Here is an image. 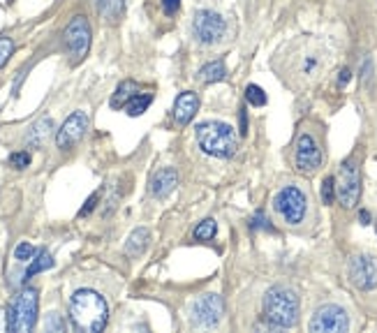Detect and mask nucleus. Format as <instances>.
I'll list each match as a JSON object with an SVG mask.
<instances>
[{"label":"nucleus","mask_w":377,"mask_h":333,"mask_svg":"<svg viewBox=\"0 0 377 333\" xmlns=\"http://www.w3.org/2000/svg\"><path fill=\"white\" fill-rule=\"evenodd\" d=\"M333 65V49L324 40L297 37L285 44L273 61L282 81L297 90L313 88Z\"/></svg>","instance_id":"f257e3e1"},{"label":"nucleus","mask_w":377,"mask_h":333,"mask_svg":"<svg viewBox=\"0 0 377 333\" xmlns=\"http://www.w3.org/2000/svg\"><path fill=\"white\" fill-rule=\"evenodd\" d=\"M70 317L74 322V327L81 331H88V333L102 331L109 317L107 301L93 289L74 291V296L70 298Z\"/></svg>","instance_id":"f03ea898"},{"label":"nucleus","mask_w":377,"mask_h":333,"mask_svg":"<svg viewBox=\"0 0 377 333\" xmlns=\"http://www.w3.org/2000/svg\"><path fill=\"white\" fill-rule=\"evenodd\" d=\"M197 144L204 153L215 155V157H234L239 148V137L229 125L208 121L197 128Z\"/></svg>","instance_id":"7ed1b4c3"},{"label":"nucleus","mask_w":377,"mask_h":333,"mask_svg":"<svg viewBox=\"0 0 377 333\" xmlns=\"http://www.w3.org/2000/svg\"><path fill=\"white\" fill-rule=\"evenodd\" d=\"M264 315L273 327L289 329L299 322V298L287 287H271L264 296Z\"/></svg>","instance_id":"20e7f679"},{"label":"nucleus","mask_w":377,"mask_h":333,"mask_svg":"<svg viewBox=\"0 0 377 333\" xmlns=\"http://www.w3.org/2000/svg\"><path fill=\"white\" fill-rule=\"evenodd\" d=\"M37 305H40L37 289H32V287L21 289L19 294L14 296L10 310H7V329L14 333L32 331V327H35V322H37Z\"/></svg>","instance_id":"39448f33"},{"label":"nucleus","mask_w":377,"mask_h":333,"mask_svg":"<svg viewBox=\"0 0 377 333\" xmlns=\"http://www.w3.org/2000/svg\"><path fill=\"white\" fill-rule=\"evenodd\" d=\"M227 35V21L217 12L211 10H199L192 19V37L199 44H217Z\"/></svg>","instance_id":"423d86ee"},{"label":"nucleus","mask_w":377,"mask_h":333,"mask_svg":"<svg viewBox=\"0 0 377 333\" xmlns=\"http://www.w3.org/2000/svg\"><path fill=\"white\" fill-rule=\"evenodd\" d=\"M336 195L345 208L359 204V195H361V171H359L357 160L342 162L338 178H336Z\"/></svg>","instance_id":"0eeeda50"},{"label":"nucleus","mask_w":377,"mask_h":333,"mask_svg":"<svg viewBox=\"0 0 377 333\" xmlns=\"http://www.w3.org/2000/svg\"><path fill=\"white\" fill-rule=\"evenodd\" d=\"M65 49H68L72 63H79L86 58L90 49V26L86 16H74L68 23V28H65Z\"/></svg>","instance_id":"6e6552de"},{"label":"nucleus","mask_w":377,"mask_h":333,"mask_svg":"<svg viewBox=\"0 0 377 333\" xmlns=\"http://www.w3.org/2000/svg\"><path fill=\"white\" fill-rule=\"evenodd\" d=\"M273 206H275V211L282 215L285 222L299 224L301 220H304V215H306V195L294 186L282 188L280 193L275 195Z\"/></svg>","instance_id":"1a4fd4ad"},{"label":"nucleus","mask_w":377,"mask_h":333,"mask_svg":"<svg viewBox=\"0 0 377 333\" xmlns=\"http://www.w3.org/2000/svg\"><path fill=\"white\" fill-rule=\"evenodd\" d=\"M349 329L347 313L340 305H322L310 320V331L313 333H342Z\"/></svg>","instance_id":"9d476101"},{"label":"nucleus","mask_w":377,"mask_h":333,"mask_svg":"<svg viewBox=\"0 0 377 333\" xmlns=\"http://www.w3.org/2000/svg\"><path fill=\"white\" fill-rule=\"evenodd\" d=\"M294 164L301 174H313L320 169L322 164V151L317 146V141L310 135H301L297 141V153H294Z\"/></svg>","instance_id":"9b49d317"},{"label":"nucleus","mask_w":377,"mask_h":333,"mask_svg":"<svg viewBox=\"0 0 377 333\" xmlns=\"http://www.w3.org/2000/svg\"><path fill=\"white\" fill-rule=\"evenodd\" d=\"M222 298L217 294H204L199 301L192 305V322L199 324V327H215L222 317Z\"/></svg>","instance_id":"f8f14e48"},{"label":"nucleus","mask_w":377,"mask_h":333,"mask_svg":"<svg viewBox=\"0 0 377 333\" xmlns=\"http://www.w3.org/2000/svg\"><path fill=\"white\" fill-rule=\"evenodd\" d=\"M86 130H88V116L83 111H74L70 119L63 123V128L58 130V135H56L58 148H65V151H68L74 144H79L83 135H86Z\"/></svg>","instance_id":"ddd939ff"},{"label":"nucleus","mask_w":377,"mask_h":333,"mask_svg":"<svg viewBox=\"0 0 377 333\" xmlns=\"http://www.w3.org/2000/svg\"><path fill=\"white\" fill-rule=\"evenodd\" d=\"M349 280L359 289L377 287V262L368 255H359L349 262Z\"/></svg>","instance_id":"4468645a"},{"label":"nucleus","mask_w":377,"mask_h":333,"mask_svg":"<svg viewBox=\"0 0 377 333\" xmlns=\"http://www.w3.org/2000/svg\"><path fill=\"white\" fill-rule=\"evenodd\" d=\"M199 109V97L188 90V93H181L174 102V119L179 125H188L192 121V116Z\"/></svg>","instance_id":"2eb2a0df"},{"label":"nucleus","mask_w":377,"mask_h":333,"mask_svg":"<svg viewBox=\"0 0 377 333\" xmlns=\"http://www.w3.org/2000/svg\"><path fill=\"white\" fill-rule=\"evenodd\" d=\"M179 186V176H176L174 169H160L150 181V193L157 199H164L167 195L174 193V188Z\"/></svg>","instance_id":"dca6fc26"},{"label":"nucleus","mask_w":377,"mask_h":333,"mask_svg":"<svg viewBox=\"0 0 377 333\" xmlns=\"http://www.w3.org/2000/svg\"><path fill=\"white\" fill-rule=\"evenodd\" d=\"M52 130H54V123H52V119H49V116H44V119H40V121L30 128L28 137H26L28 146H30V148H40V146L47 141L49 132H52Z\"/></svg>","instance_id":"f3484780"},{"label":"nucleus","mask_w":377,"mask_h":333,"mask_svg":"<svg viewBox=\"0 0 377 333\" xmlns=\"http://www.w3.org/2000/svg\"><path fill=\"white\" fill-rule=\"evenodd\" d=\"M125 0H97V14L107 23H116L121 19Z\"/></svg>","instance_id":"a211bd4d"},{"label":"nucleus","mask_w":377,"mask_h":333,"mask_svg":"<svg viewBox=\"0 0 377 333\" xmlns=\"http://www.w3.org/2000/svg\"><path fill=\"white\" fill-rule=\"evenodd\" d=\"M139 93V86L135 81H123L119 88H116V93H114V97H112V107L114 109H121V107H125L130 102L132 97H135Z\"/></svg>","instance_id":"6ab92c4d"},{"label":"nucleus","mask_w":377,"mask_h":333,"mask_svg":"<svg viewBox=\"0 0 377 333\" xmlns=\"http://www.w3.org/2000/svg\"><path fill=\"white\" fill-rule=\"evenodd\" d=\"M148 229H144V227H139V229H135L132 231V236L128 238V243H125V253H128L130 257H137V255H141L146 250V246H148Z\"/></svg>","instance_id":"aec40b11"},{"label":"nucleus","mask_w":377,"mask_h":333,"mask_svg":"<svg viewBox=\"0 0 377 333\" xmlns=\"http://www.w3.org/2000/svg\"><path fill=\"white\" fill-rule=\"evenodd\" d=\"M52 266H54V257L49 255L47 250H40V253L30 260V266L26 269V273H23V280L32 278L35 273H42V271H47V269H52Z\"/></svg>","instance_id":"412c9836"},{"label":"nucleus","mask_w":377,"mask_h":333,"mask_svg":"<svg viewBox=\"0 0 377 333\" xmlns=\"http://www.w3.org/2000/svg\"><path fill=\"white\" fill-rule=\"evenodd\" d=\"M225 77H227V68H225L222 61H213L202 68V72H199V79H202L204 83H215V81H225Z\"/></svg>","instance_id":"4be33fe9"},{"label":"nucleus","mask_w":377,"mask_h":333,"mask_svg":"<svg viewBox=\"0 0 377 333\" xmlns=\"http://www.w3.org/2000/svg\"><path fill=\"white\" fill-rule=\"evenodd\" d=\"M150 102H153V95H148V93L141 95V93H137L128 104H125V111H128L130 116H141V114H144L148 107H150Z\"/></svg>","instance_id":"5701e85b"},{"label":"nucleus","mask_w":377,"mask_h":333,"mask_svg":"<svg viewBox=\"0 0 377 333\" xmlns=\"http://www.w3.org/2000/svg\"><path fill=\"white\" fill-rule=\"evenodd\" d=\"M246 99L253 107H264L266 104V93L259 86H253V83H250V86L246 88Z\"/></svg>","instance_id":"b1692460"},{"label":"nucleus","mask_w":377,"mask_h":333,"mask_svg":"<svg viewBox=\"0 0 377 333\" xmlns=\"http://www.w3.org/2000/svg\"><path fill=\"white\" fill-rule=\"evenodd\" d=\"M35 255H37V250L32 248L30 243H26V241L16 246V250H14V260H19V262H30Z\"/></svg>","instance_id":"393cba45"},{"label":"nucleus","mask_w":377,"mask_h":333,"mask_svg":"<svg viewBox=\"0 0 377 333\" xmlns=\"http://www.w3.org/2000/svg\"><path fill=\"white\" fill-rule=\"evenodd\" d=\"M12 54H14V42L10 37H0V68H5Z\"/></svg>","instance_id":"a878e982"},{"label":"nucleus","mask_w":377,"mask_h":333,"mask_svg":"<svg viewBox=\"0 0 377 333\" xmlns=\"http://www.w3.org/2000/svg\"><path fill=\"white\" fill-rule=\"evenodd\" d=\"M213 236H215V222L213 220H204L195 229V238H199V241H208V238H213Z\"/></svg>","instance_id":"bb28decb"},{"label":"nucleus","mask_w":377,"mask_h":333,"mask_svg":"<svg viewBox=\"0 0 377 333\" xmlns=\"http://www.w3.org/2000/svg\"><path fill=\"white\" fill-rule=\"evenodd\" d=\"M322 199H324V204H333V199H336V181H333V178H324V183H322Z\"/></svg>","instance_id":"cd10ccee"},{"label":"nucleus","mask_w":377,"mask_h":333,"mask_svg":"<svg viewBox=\"0 0 377 333\" xmlns=\"http://www.w3.org/2000/svg\"><path fill=\"white\" fill-rule=\"evenodd\" d=\"M10 164L14 166V169H26V166L30 164V153H26V151L12 153L10 155Z\"/></svg>","instance_id":"c85d7f7f"},{"label":"nucleus","mask_w":377,"mask_h":333,"mask_svg":"<svg viewBox=\"0 0 377 333\" xmlns=\"http://www.w3.org/2000/svg\"><path fill=\"white\" fill-rule=\"evenodd\" d=\"M44 329H47V331H65V322L61 320V315L52 313V315H49V317H47Z\"/></svg>","instance_id":"c756f323"},{"label":"nucleus","mask_w":377,"mask_h":333,"mask_svg":"<svg viewBox=\"0 0 377 333\" xmlns=\"http://www.w3.org/2000/svg\"><path fill=\"white\" fill-rule=\"evenodd\" d=\"M250 227H253V229H259V227H262V229H271V224L266 222V218H264V213H262V211H257L255 218L250 220Z\"/></svg>","instance_id":"7c9ffc66"},{"label":"nucleus","mask_w":377,"mask_h":333,"mask_svg":"<svg viewBox=\"0 0 377 333\" xmlns=\"http://www.w3.org/2000/svg\"><path fill=\"white\" fill-rule=\"evenodd\" d=\"M97 199H100V193H93V195L88 197L86 206H83L81 211H79V215H81V218H83V215H88L90 211H93V208H95V204H97Z\"/></svg>","instance_id":"2f4dec72"},{"label":"nucleus","mask_w":377,"mask_h":333,"mask_svg":"<svg viewBox=\"0 0 377 333\" xmlns=\"http://www.w3.org/2000/svg\"><path fill=\"white\" fill-rule=\"evenodd\" d=\"M179 5H181V0H162V7H164L167 14H174L176 10H179Z\"/></svg>","instance_id":"473e14b6"},{"label":"nucleus","mask_w":377,"mask_h":333,"mask_svg":"<svg viewBox=\"0 0 377 333\" xmlns=\"http://www.w3.org/2000/svg\"><path fill=\"white\" fill-rule=\"evenodd\" d=\"M359 220H361L364 224H368V222H371V215H368V211H361V213H359Z\"/></svg>","instance_id":"72a5a7b5"},{"label":"nucleus","mask_w":377,"mask_h":333,"mask_svg":"<svg viewBox=\"0 0 377 333\" xmlns=\"http://www.w3.org/2000/svg\"><path fill=\"white\" fill-rule=\"evenodd\" d=\"M349 81V70H342L340 72V86H342V83H347Z\"/></svg>","instance_id":"f704fd0d"},{"label":"nucleus","mask_w":377,"mask_h":333,"mask_svg":"<svg viewBox=\"0 0 377 333\" xmlns=\"http://www.w3.org/2000/svg\"><path fill=\"white\" fill-rule=\"evenodd\" d=\"M5 329H7V320H5L3 310H0V331H5Z\"/></svg>","instance_id":"c9c22d12"}]
</instances>
